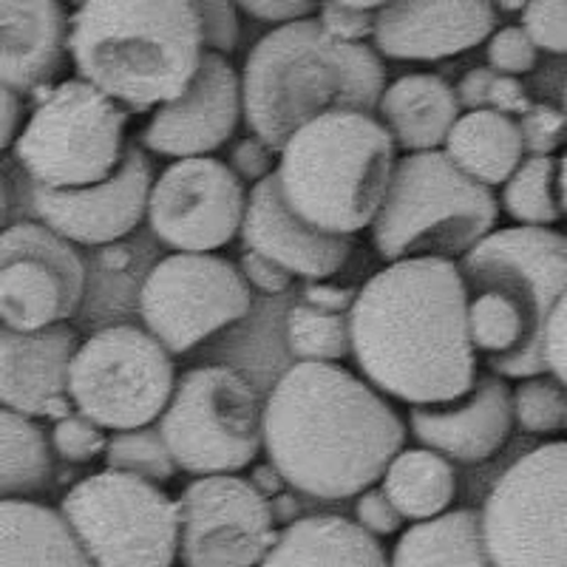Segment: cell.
<instances>
[{"label":"cell","mask_w":567,"mask_h":567,"mask_svg":"<svg viewBox=\"0 0 567 567\" xmlns=\"http://www.w3.org/2000/svg\"><path fill=\"white\" fill-rule=\"evenodd\" d=\"M349 338L369 386L412 406L449 403L477 383L468 298L449 258H403L374 272L354 292Z\"/></svg>","instance_id":"6da1fadb"},{"label":"cell","mask_w":567,"mask_h":567,"mask_svg":"<svg viewBox=\"0 0 567 567\" xmlns=\"http://www.w3.org/2000/svg\"><path fill=\"white\" fill-rule=\"evenodd\" d=\"M406 425L374 386L338 363H298L261 409V445L281 483L349 499L403 452Z\"/></svg>","instance_id":"7a4b0ae2"},{"label":"cell","mask_w":567,"mask_h":567,"mask_svg":"<svg viewBox=\"0 0 567 567\" xmlns=\"http://www.w3.org/2000/svg\"><path fill=\"white\" fill-rule=\"evenodd\" d=\"M386 69L372 45L332 40L316 18L272 29L252 45L241 71V116L256 140L281 151L298 128L336 114H372Z\"/></svg>","instance_id":"3957f363"},{"label":"cell","mask_w":567,"mask_h":567,"mask_svg":"<svg viewBox=\"0 0 567 567\" xmlns=\"http://www.w3.org/2000/svg\"><path fill=\"white\" fill-rule=\"evenodd\" d=\"M468 332L499 378L545 374L542 341L550 310L567 290V236L550 227L488 233L463 256Z\"/></svg>","instance_id":"277c9868"},{"label":"cell","mask_w":567,"mask_h":567,"mask_svg":"<svg viewBox=\"0 0 567 567\" xmlns=\"http://www.w3.org/2000/svg\"><path fill=\"white\" fill-rule=\"evenodd\" d=\"M69 54L80 80L145 114L190 85L205 43L187 0H83L69 18Z\"/></svg>","instance_id":"5b68a950"},{"label":"cell","mask_w":567,"mask_h":567,"mask_svg":"<svg viewBox=\"0 0 567 567\" xmlns=\"http://www.w3.org/2000/svg\"><path fill=\"white\" fill-rule=\"evenodd\" d=\"M284 202L312 227L352 236L372 227L394 171V140L372 114L336 111L298 128L278 151Z\"/></svg>","instance_id":"8992f818"},{"label":"cell","mask_w":567,"mask_h":567,"mask_svg":"<svg viewBox=\"0 0 567 567\" xmlns=\"http://www.w3.org/2000/svg\"><path fill=\"white\" fill-rule=\"evenodd\" d=\"M499 202L491 187L454 168L443 151L394 162L392 182L372 221V245L389 261L457 258L496 225Z\"/></svg>","instance_id":"52a82bcc"},{"label":"cell","mask_w":567,"mask_h":567,"mask_svg":"<svg viewBox=\"0 0 567 567\" xmlns=\"http://www.w3.org/2000/svg\"><path fill=\"white\" fill-rule=\"evenodd\" d=\"M60 516L91 567H171L179 554V505L123 471L80 480Z\"/></svg>","instance_id":"ba28073f"},{"label":"cell","mask_w":567,"mask_h":567,"mask_svg":"<svg viewBox=\"0 0 567 567\" xmlns=\"http://www.w3.org/2000/svg\"><path fill=\"white\" fill-rule=\"evenodd\" d=\"M125 114L85 80H65L34 109L14 154L38 187L100 185L123 162Z\"/></svg>","instance_id":"9c48e42d"},{"label":"cell","mask_w":567,"mask_h":567,"mask_svg":"<svg viewBox=\"0 0 567 567\" xmlns=\"http://www.w3.org/2000/svg\"><path fill=\"white\" fill-rule=\"evenodd\" d=\"M159 434L176 468L196 477L239 474L261 452L256 389L236 369H190L159 414Z\"/></svg>","instance_id":"30bf717a"},{"label":"cell","mask_w":567,"mask_h":567,"mask_svg":"<svg viewBox=\"0 0 567 567\" xmlns=\"http://www.w3.org/2000/svg\"><path fill=\"white\" fill-rule=\"evenodd\" d=\"M174 386L171 352L136 327L100 329L78 347L69 367L71 406L111 432H128L159 420Z\"/></svg>","instance_id":"8fae6325"},{"label":"cell","mask_w":567,"mask_h":567,"mask_svg":"<svg viewBox=\"0 0 567 567\" xmlns=\"http://www.w3.org/2000/svg\"><path fill=\"white\" fill-rule=\"evenodd\" d=\"M491 567H567V440L516 460L480 514Z\"/></svg>","instance_id":"7c38bea8"},{"label":"cell","mask_w":567,"mask_h":567,"mask_svg":"<svg viewBox=\"0 0 567 567\" xmlns=\"http://www.w3.org/2000/svg\"><path fill=\"white\" fill-rule=\"evenodd\" d=\"M252 296L239 267L213 252L162 258L140 290V312L151 336L182 354L207 336L241 321Z\"/></svg>","instance_id":"4fadbf2b"},{"label":"cell","mask_w":567,"mask_h":567,"mask_svg":"<svg viewBox=\"0 0 567 567\" xmlns=\"http://www.w3.org/2000/svg\"><path fill=\"white\" fill-rule=\"evenodd\" d=\"M176 505L185 567H256L278 536L270 499L239 474L194 480Z\"/></svg>","instance_id":"5bb4252c"},{"label":"cell","mask_w":567,"mask_h":567,"mask_svg":"<svg viewBox=\"0 0 567 567\" xmlns=\"http://www.w3.org/2000/svg\"><path fill=\"white\" fill-rule=\"evenodd\" d=\"M85 290L78 250L38 221L0 230V323L34 332L69 321Z\"/></svg>","instance_id":"9a60e30c"},{"label":"cell","mask_w":567,"mask_h":567,"mask_svg":"<svg viewBox=\"0 0 567 567\" xmlns=\"http://www.w3.org/2000/svg\"><path fill=\"white\" fill-rule=\"evenodd\" d=\"M245 207L247 190L230 165L194 156L176 159L151 185L148 221L174 250L213 252L236 239Z\"/></svg>","instance_id":"2e32d148"},{"label":"cell","mask_w":567,"mask_h":567,"mask_svg":"<svg viewBox=\"0 0 567 567\" xmlns=\"http://www.w3.org/2000/svg\"><path fill=\"white\" fill-rule=\"evenodd\" d=\"M154 168L142 148H125L123 162L100 185L52 190L34 187L32 205L40 225L78 245H109L123 239L148 213Z\"/></svg>","instance_id":"e0dca14e"},{"label":"cell","mask_w":567,"mask_h":567,"mask_svg":"<svg viewBox=\"0 0 567 567\" xmlns=\"http://www.w3.org/2000/svg\"><path fill=\"white\" fill-rule=\"evenodd\" d=\"M241 116V80L227 58L205 52L190 85L162 103L142 128V148L174 159H194L221 148Z\"/></svg>","instance_id":"ac0fdd59"},{"label":"cell","mask_w":567,"mask_h":567,"mask_svg":"<svg viewBox=\"0 0 567 567\" xmlns=\"http://www.w3.org/2000/svg\"><path fill=\"white\" fill-rule=\"evenodd\" d=\"M494 29L491 0H386L374 9L372 40L392 60L432 63L485 43Z\"/></svg>","instance_id":"d6986e66"},{"label":"cell","mask_w":567,"mask_h":567,"mask_svg":"<svg viewBox=\"0 0 567 567\" xmlns=\"http://www.w3.org/2000/svg\"><path fill=\"white\" fill-rule=\"evenodd\" d=\"M241 239L247 250L261 252L281 265L290 276L310 278V281L336 276L347 265L349 250H352L347 236L318 230L310 221H303L284 202L276 174L256 182L247 194Z\"/></svg>","instance_id":"ffe728a7"},{"label":"cell","mask_w":567,"mask_h":567,"mask_svg":"<svg viewBox=\"0 0 567 567\" xmlns=\"http://www.w3.org/2000/svg\"><path fill=\"white\" fill-rule=\"evenodd\" d=\"M78 336L65 323L34 332L0 329V406L27 417H65Z\"/></svg>","instance_id":"44dd1931"},{"label":"cell","mask_w":567,"mask_h":567,"mask_svg":"<svg viewBox=\"0 0 567 567\" xmlns=\"http://www.w3.org/2000/svg\"><path fill=\"white\" fill-rule=\"evenodd\" d=\"M409 425L425 449L445 460L483 463L503 449L514 425L511 389L499 374H485L463 398L412 406Z\"/></svg>","instance_id":"7402d4cb"},{"label":"cell","mask_w":567,"mask_h":567,"mask_svg":"<svg viewBox=\"0 0 567 567\" xmlns=\"http://www.w3.org/2000/svg\"><path fill=\"white\" fill-rule=\"evenodd\" d=\"M69 52L60 0H0V83L29 94L52 83Z\"/></svg>","instance_id":"603a6c76"},{"label":"cell","mask_w":567,"mask_h":567,"mask_svg":"<svg viewBox=\"0 0 567 567\" xmlns=\"http://www.w3.org/2000/svg\"><path fill=\"white\" fill-rule=\"evenodd\" d=\"M258 567H389L381 542L347 516H303L284 534Z\"/></svg>","instance_id":"cb8c5ba5"},{"label":"cell","mask_w":567,"mask_h":567,"mask_svg":"<svg viewBox=\"0 0 567 567\" xmlns=\"http://www.w3.org/2000/svg\"><path fill=\"white\" fill-rule=\"evenodd\" d=\"M383 128L409 154L437 151L460 120L457 94L437 74H406L386 85L378 103Z\"/></svg>","instance_id":"d4e9b609"},{"label":"cell","mask_w":567,"mask_h":567,"mask_svg":"<svg viewBox=\"0 0 567 567\" xmlns=\"http://www.w3.org/2000/svg\"><path fill=\"white\" fill-rule=\"evenodd\" d=\"M0 567H91L60 511L32 499L0 503Z\"/></svg>","instance_id":"484cf974"},{"label":"cell","mask_w":567,"mask_h":567,"mask_svg":"<svg viewBox=\"0 0 567 567\" xmlns=\"http://www.w3.org/2000/svg\"><path fill=\"white\" fill-rule=\"evenodd\" d=\"M443 145L454 168L483 187L505 185L525 156L519 125L499 111H468L452 125Z\"/></svg>","instance_id":"4316f807"},{"label":"cell","mask_w":567,"mask_h":567,"mask_svg":"<svg viewBox=\"0 0 567 567\" xmlns=\"http://www.w3.org/2000/svg\"><path fill=\"white\" fill-rule=\"evenodd\" d=\"M389 567H491L477 511H445L414 523L394 545Z\"/></svg>","instance_id":"83f0119b"},{"label":"cell","mask_w":567,"mask_h":567,"mask_svg":"<svg viewBox=\"0 0 567 567\" xmlns=\"http://www.w3.org/2000/svg\"><path fill=\"white\" fill-rule=\"evenodd\" d=\"M381 491L400 514V519L425 523L445 514L457 494V477L443 454L432 449L400 452L383 471Z\"/></svg>","instance_id":"f1b7e54d"},{"label":"cell","mask_w":567,"mask_h":567,"mask_svg":"<svg viewBox=\"0 0 567 567\" xmlns=\"http://www.w3.org/2000/svg\"><path fill=\"white\" fill-rule=\"evenodd\" d=\"M52 445L27 414L0 406V503L29 499L52 480Z\"/></svg>","instance_id":"f546056e"},{"label":"cell","mask_w":567,"mask_h":567,"mask_svg":"<svg viewBox=\"0 0 567 567\" xmlns=\"http://www.w3.org/2000/svg\"><path fill=\"white\" fill-rule=\"evenodd\" d=\"M503 207L525 227H548L561 216L559 165L554 156H528L503 185Z\"/></svg>","instance_id":"4dcf8cb0"},{"label":"cell","mask_w":567,"mask_h":567,"mask_svg":"<svg viewBox=\"0 0 567 567\" xmlns=\"http://www.w3.org/2000/svg\"><path fill=\"white\" fill-rule=\"evenodd\" d=\"M287 343L301 363H336L352 354L349 312H323L307 303L292 307L287 316Z\"/></svg>","instance_id":"1f68e13d"},{"label":"cell","mask_w":567,"mask_h":567,"mask_svg":"<svg viewBox=\"0 0 567 567\" xmlns=\"http://www.w3.org/2000/svg\"><path fill=\"white\" fill-rule=\"evenodd\" d=\"M105 463L111 471H123V474L148 480L154 485L165 483L179 471L171 457L168 445L162 440L159 425L116 432L105 445Z\"/></svg>","instance_id":"d6a6232c"},{"label":"cell","mask_w":567,"mask_h":567,"mask_svg":"<svg viewBox=\"0 0 567 567\" xmlns=\"http://www.w3.org/2000/svg\"><path fill=\"white\" fill-rule=\"evenodd\" d=\"M511 412H514V423L525 432H559L567 420V389L545 374L525 378L511 392Z\"/></svg>","instance_id":"836d02e7"},{"label":"cell","mask_w":567,"mask_h":567,"mask_svg":"<svg viewBox=\"0 0 567 567\" xmlns=\"http://www.w3.org/2000/svg\"><path fill=\"white\" fill-rule=\"evenodd\" d=\"M49 445L65 463H91V460L105 452L109 437H105V429L91 423L83 414H65L54 423Z\"/></svg>","instance_id":"e575fe53"},{"label":"cell","mask_w":567,"mask_h":567,"mask_svg":"<svg viewBox=\"0 0 567 567\" xmlns=\"http://www.w3.org/2000/svg\"><path fill=\"white\" fill-rule=\"evenodd\" d=\"M194 9L196 20H199L202 43L210 49L213 54H230L239 43V9L233 0H187Z\"/></svg>","instance_id":"d590c367"},{"label":"cell","mask_w":567,"mask_h":567,"mask_svg":"<svg viewBox=\"0 0 567 567\" xmlns=\"http://www.w3.org/2000/svg\"><path fill=\"white\" fill-rule=\"evenodd\" d=\"M519 14L536 49L567 54V0H530Z\"/></svg>","instance_id":"8d00e7d4"},{"label":"cell","mask_w":567,"mask_h":567,"mask_svg":"<svg viewBox=\"0 0 567 567\" xmlns=\"http://www.w3.org/2000/svg\"><path fill=\"white\" fill-rule=\"evenodd\" d=\"M488 63L496 74H505V78L528 74L536 65V45L530 43L523 27H505L491 34Z\"/></svg>","instance_id":"74e56055"},{"label":"cell","mask_w":567,"mask_h":567,"mask_svg":"<svg viewBox=\"0 0 567 567\" xmlns=\"http://www.w3.org/2000/svg\"><path fill=\"white\" fill-rule=\"evenodd\" d=\"M316 20L329 38L341 40V43H363L367 38H372L374 29V12L349 7L341 0H321Z\"/></svg>","instance_id":"f35d334b"},{"label":"cell","mask_w":567,"mask_h":567,"mask_svg":"<svg viewBox=\"0 0 567 567\" xmlns=\"http://www.w3.org/2000/svg\"><path fill=\"white\" fill-rule=\"evenodd\" d=\"M542 358H545V374H554V381L567 389V290L561 292L545 323Z\"/></svg>","instance_id":"ab89813d"},{"label":"cell","mask_w":567,"mask_h":567,"mask_svg":"<svg viewBox=\"0 0 567 567\" xmlns=\"http://www.w3.org/2000/svg\"><path fill=\"white\" fill-rule=\"evenodd\" d=\"M519 134H523V145L525 151H530V156H550L561 136V116L545 105H536V109L525 111Z\"/></svg>","instance_id":"60d3db41"},{"label":"cell","mask_w":567,"mask_h":567,"mask_svg":"<svg viewBox=\"0 0 567 567\" xmlns=\"http://www.w3.org/2000/svg\"><path fill=\"white\" fill-rule=\"evenodd\" d=\"M354 514H358V525L372 536L398 534L400 523H403L398 511H394V505L389 503V496L383 494L381 488L363 491V494L358 496Z\"/></svg>","instance_id":"b9f144b4"},{"label":"cell","mask_w":567,"mask_h":567,"mask_svg":"<svg viewBox=\"0 0 567 567\" xmlns=\"http://www.w3.org/2000/svg\"><path fill=\"white\" fill-rule=\"evenodd\" d=\"M233 3L250 18L278 23V27L312 18V12H318L321 7V0H233Z\"/></svg>","instance_id":"7bdbcfd3"},{"label":"cell","mask_w":567,"mask_h":567,"mask_svg":"<svg viewBox=\"0 0 567 567\" xmlns=\"http://www.w3.org/2000/svg\"><path fill=\"white\" fill-rule=\"evenodd\" d=\"M239 272H241V278L247 281V287L252 284L256 290L267 292V296H278V292L287 290L292 281V276L284 270L281 265L270 261V258L261 256V252L247 250V247H245V252H241Z\"/></svg>","instance_id":"ee69618b"},{"label":"cell","mask_w":567,"mask_h":567,"mask_svg":"<svg viewBox=\"0 0 567 567\" xmlns=\"http://www.w3.org/2000/svg\"><path fill=\"white\" fill-rule=\"evenodd\" d=\"M272 154L276 151L270 148V145H265L261 140H256V136H247V140H241L236 148H233L230 154V171L236 176H239L241 182H261L265 176L272 174Z\"/></svg>","instance_id":"f6af8a7d"},{"label":"cell","mask_w":567,"mask_h":567,"mask_svg":"<svg viewBox=\"0 0 567 567\" xmlns=\"http://www.w3.org/2000/svg\"><path fill=\"white\" fill-rule=\"evenodd\" d=\"M352 301H354L352 290L332 287V284H310L301 296V303H307V307H316V310H323V312H343V316L352 310Z\"/></svg>","instance_id":"bcb514c9"},{"label":"cell","mask_w":567,"mask_h":567,"mask_svg":"<svg viewBox=\"0 0 567 567\" xmlns=\"http://www.w3.org/2000/svg\"><path fill=\"white\" fill-rule=\"evenodd\" d=\"M20 120H23V109H20V97L12 89L0 83V151H7L20 134Z\"/></svg>","instance_id":"7dc6e473"},{"label":"cell","mask_w":567,"mask_h":567,"mask_svg":"<svg viewBox=\"0 0 567 567\" xmlns=\"http://www.w3.org/2000/svg\"><path fill=\"white\" fill-rule=\"evenodd\" d=\"M559 205L567 216V151L559 162Z\"/></svg>","instance_id":"c3c4849f"},{"label":"cell","mask_w":567,"mask_h":567,"mask_svg":"<svg viewBox=\"0 0 567 567\" xmlns=\"http://www.w3.org/2000/svg\"><path fill=\"white\" fill-rule=\"evenodd\" d=\"M491 3H494V9H499V12H523L530 0H491Z\"/></svg>","instance_id":"681fc988"},{"label":"cell","mask_w":567,"mask_h":567,"mask_svg":"<svg viewBox=\"0 0 567 567\" xmlns=\"http://www.w3.org/2000/svg\"><path fill=\"white\" fill-rule=\"evenodd\" d=\"M7 213H9V187H7V179L0 176V230H3Z\"/></svg>","instance_id":"f907efd6"},{"label":"cell","mask_w":567,"mask_h":567,"mask_svg":"<svg viewBox=\"0 0 567 567\" xmlns=\"http://www.w3.org/2000/svg\"><path fill=\"white\" fill-rule=\"evenodd\" d=\"M341 3H349V7H358V9H369V12H374V9H381L386 0H341Z\"/></svg>","instance_id":"816d5d0a"},{"label":"cell","mask_w":567,"mask_h":567,"mask_svg":"<svg viewBox=\"0 0 567 567\" xmlns=\"http://www.w3.org/2000/svg\"><path fill=\"white\" fill-rule=\"evenodd\" d=\"M65 3H74V7H80V3H83V0H65Z\"/></svg>","instance_id":"f5cc1de1"},{"label":"cell","mask_w":567,"mask_h":567,"mask_svg":"<svg viewBox=\"0 0 567 567\" xmlns=\"http://www.w3.org/2000/svg\"><path fill=\"white\" fill-rule=\"evenodd\" d=\"M565 429H567V420H565Z\"/></svg>","instance_id":"db71d44e"}]
</instances>
